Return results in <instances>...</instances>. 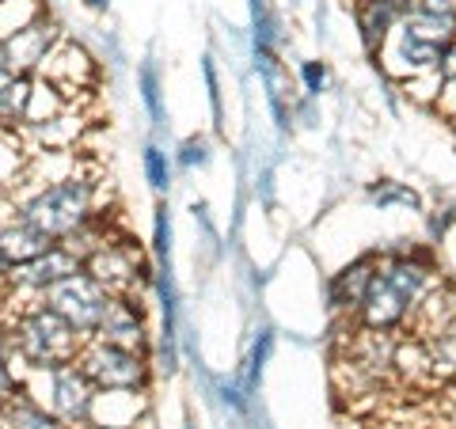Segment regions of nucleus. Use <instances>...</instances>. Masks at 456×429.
I'll list each match as a JSON object with an SVG mask.
<instances>
[{"label": "nucleus", "instance_id": "obj_1", "mask_svg": "<svg viewBox=\"0 0 456 429\" xmlns=\"http://www.w3.org/2000/svg\"><path fill=\"white\" fill-rule=\"evenodd\" d=\"M430 251H399L380 259L373 281L358 304V320L362 331H399L407 323V316L419 308V300L430 285Z\"/></svg>", "mask_w": 456, "mask_h": 429}, {"label": "nucleus", "instance_id": "obj_2", "mask_svg": "<svg viewBox=\"0 0 456 429\" xmlns=\"http://www.w3.org/2000/svg\"><path fill=\"white\" fill-rule=\"evenodd\" d=\"M88 338H80L50 304L42 300H27L12 312L8 323H0V346L12 361H20L35 373H53L61 365H73L80 346Z\"/></svg>", "mask_w": 456, "mask_h": 429}, {"label": "nucleus", "instance_id": "obj_3", "mask_svg": "<svg viewBox=\"0 0 456 429\" xmlns=\"http://www.w3.org/2000/svg\"><path fill=\"white\" fill-rule=\"evenodd\" d=\"M95 194H99V187L92 179L69 175V179H53L46 187H38L35 194L20 198L12 213L46 239L61 243L69 236H77L80 228L95 217Z\"/></svg>", "mask_w": 456, "mask_h": 429}, {"label": "nucleus", "instance_id": "obj_4", "mask_svg": "<svg viewBox=\"0 0 456 429\" xmlns=\"http://www.w3.org/2000/svg\"><path fill=\"white\" fill-rule=\"evenodd\" d=\"M80 373L92 380V388L99 395H137L149 388L152 380V361L149 353L118 346V342L88 338L77 353Z\"/></svg>", "mask_w": 456, "mask_h": 429}, {"label": "nucleus", "instance_id": "obj_5", "mask_svg": "<svg viewBox=\"0 0 456 429\" xmlns=\"http://www.w3.org/2000/svg\"><path fill=\"white\" fill-rule=\"evenodd\" d=\"M38 300H42V304H50L80 338H95V331L103 327L107 312L114 304V293L107 289V285H99L92 274L77 270L73 278L50 285V289L42 293Z\"/></svg>", "mask_w": 456, "mask_h": 429}, {"label": "nucleus", "instance_id": "obj_6", "mask_svg": "<svg viewBox=\"0 0 456 429\" xmlns=\"http://www.w3.org/2000/svg\"><path fill=\"white\" fill-rule=\"evenodd\" d=\"M61 23L46 12H35L27 23H20L16 31H4L0 35V73L16 77H38V69L50 61L53 50L61 46Z\"/></svg>", "mask_w": 456, "mask_h": 429}, {"label": "nucleus", "instance_id": "obj_7", "mask_svg": "<svg viewBox=\"0 0 456 429\" xmlns=\"http://www.w3.org/2000/svg\"><path fill=\"white\" fill-rule=\"evenodd\" d=\"M77 270H84L80 255H73V251L65 247V243H50V247L42 251L38 259H31V263H23V266L12 270V274H8V285H4V296L38 300L42 293L50 289V285L65 281V278H73Z\"/></svg>", "mask_w": 456, "mask_h": 429}, {"label": "nucleus", "instance_id": "obj_8", "mask_svg": "<svg viewBox=\"0 0 456 429\" xmlns=\"http://www.w3.org/2000/svg\"><path fill=\"white\" fill-rule=\"evenodd\" d=\"M50 376V410L61 418L69 429H77L84 422H92V414H95V388H92V380L80 373V365H61V368H53Z\"/></svg>", "mask_w": 456, "mask_h": 429}, {"label": "nucleus", "instance_id": "obj_9", "mask_svg": "<svg viewBox=\"0 0 456 429\" xmlns=\"http://www.w3.org/2000/svg\"><path fill=\"white\" fill-rule=\"evenodd\" d=\"M95 338L118 342V346H130V350H141V353L152 350V342H149V320H145V300H141L137 289L114 296V304L107 312L103 327L95 331Z\"/></svg>", "mask_w": 456, "mask_h": 429}, {"label": "nucleus", "instance_id": "obj_10", "mask_svg": "<svg viewBox=\"0 0 456 429\" xmlns=\"http://www.w3.org/2000/svg\"><path fill=\"white\" fill-rule=\"evenodd\" d=\"M354 23H358L362 46L369 57H380V46L395 31V23L407 16V0H354Z\"/></svg>", "mask_w": 456, "mask_h": 429}, {"label": "nucleus", "instance_id": "obj_11", "mask_svg": "<svg viewBox=\"0 0 456 429\" xmlns=\"http://www.w3.org/2000/svg\"><path fill=\"white\" fill-rule=\"evenodd\" d=\"M384 46H392L395 61H403V73H411V77H430V73H437L441 46H445V42L422 35V31H415V27H411L407 20H399L395 31L388 35V42H384ZM384 46H380V50H384Z\"/></svg>", "mask_w": 456, "mask_h": 429}, {"label": "nucleus", "instance_id": "obj_12", "mask_svg": "<svg viewBox=\"0 0 456 429\" xmlns=\"http://www.w3.org/2000/svg\"><path fill=\"white\" fill-rule=\"evenodd\" d=\"M377 266H380L377 255H362V259H354L350 266H342L338 274L331 278V289H327L331 308L335 312H358L369 281H373V274H377Z\"/></svg>", "mask_w": 456, "mask_h": 429}, {"label": "nucleus", "instance_id": "obj_13", "mask_svg": "<svg viewBox=\"0 0 456 429\" xmlns=\"http://www.w3.org/2000/svg\"><path fill=\"white\" fill-rule=\"evenodd\" d=\"M0 425L4 429H69L46 403H38L27 388H20L16 395H8V399H0Z\"/></svg>", "mask_w": 456, "mask_h": 429}, {"label": "nucleus", "instance_id": "obj_14", "mask_svg": "<svg viewBox=\"0 0 456 429\" xmlns=\"http://www.w3.org/2000/svg\"><path fill=\"white\" fill-rule=\"evenodd\" d=\"M53 239H46L42 232H35L27 221H20L16 213L0 224V255H4V263L16 270V266H23V263H31V259H38L42 251L50 247Z\"/></svg>", "mask_w": 456, "mask_h": 429}, {"label": "nucleus", "instance_id": "obj_15", "mask_svg": "<svg viewBox=\"0 0 456 429\" xmlns=\"http://www.w3.org/2000/svg\"><path fill=\"white\" fill-rule=\"evenodd\" d=\"M369 202L373 206H380V209H415V213H422V198H419V190H411L407 182H395V179H380V182H369Z\"/></svg>", "mask_w": 456, "mask_h": 429}, {"label": "nucleus", "instance_id": "obj_16", "mask_svg": "<svg viewBox=\"0 0 456 429\" xmlns=\"http://www.w3.org/2000/svg\"><path fill=\"white\" fill-rule=\"evenodd\" d=\"M137 88H141V99H145V107L152 114L156 125H164V95H160V69L152 61H145L137 69Z\"/></svg>", "mask_w": 456, "mask_h": 429}, {"label": "nucleus", "instance_id": "obj_17", "mask_svg": "<svg viewBox=\"0 0 456 429\" xmlns=\"http://www.w3.org/2000/svg\"><path fill=\"white\" fill-rule=\"evenodd\" d=\"M141 167H145V179H149V187L156 194H164L171 187V160H167V152L160 145H145V152H141Z\"/></svg>", "mask_w": 456, "mask_h": 429}, {"label": "nucleus", "instance_id": "obj_18", "mask_svg": "<svg viewBox=\"0 0 456 429\" xmlns=\"http://www.w3.org/2000/svg\"><path fill=\"white\" fill-rule=\"evenodd\" d=\"M175 160H179V167H187V171H194V167H209V160H213V152H209V141H206L202 134L187 137V141H183V145H179Z\"/></svg>", "mask_w": 456, "mask_h": 429}, {"label": "nucleus", "instance_id": "obj_19", "mask_svg": "<svg viewBox=\"0 0 456 429\" xmlns=\"http://www.w3.org/2000/svg\"><path fill=\"white\" fill-rule=\"evenodd\" d=\"M152 251H156V263H167V255H171V221H167V206H156Z\"/></svg>", "mask_w": 456, "mask_h": 429}, {"label": "nucleus", "instance_id": "obj_20", "mask_svg": "<svg viewBox=\"0 0 456 429\" xmlns=\"http://www.w3.org/2000/svg\"><path fill=\"white\" fill-rule=\"evenodd\" d=\"M270 346H274V335L263 331L259 342H255V350H251V361H248V392H255V380H259V373H263V361L270 357Z\"/></svg>", "mask_w": 456, "mask_h": 429}, {"label": "nucleus", "instance_id": "obj_21", "mask_svg": "<svg viewBox=\"0 0 456 429\" xmlns=\"http://www.w3.org/2000/svg\"><path fill=\"white\" fill-rule=\"evenodd\" d=\"M301 80H305V92L308 95H320L327 88V65L323 61H305L301 65Z\"/></svg>", "mask_w": 456, "mask_h": 429}, {"label": "nucleus", "instance_id": "obj_22", "mask_svg": "<svg viewBox=\"0 0 456 429\" xmlns=\"http://www.w3.org/2000/svg\"><path fill=\"white\" fill-rule=\"evenodd\" d=\"M16 361L4 353V346H0V399H8V395H16L23 384H20V376H16V368H12Z\"/></svg>", "mask_w": 456, "mask_h": 429}, {"label": "nucleus", "instance_id": "obj_23", "mask_svg": "<svg viewBox=\"0 0 456 429\" xmlns=\"http://www.w3.org/2000/svg\"><path fill=\"white\" fill-rule=\"evenodd\" d=\"M437 77L452 84L456 88V38H449L445 46H441V61H437Z\"/></svg>", "mask_w": 456, "mask_h": 429}, {"label": "nucleus", "instance_id": "obj_24", "mask_svg": "<svg viewBox=\"0 0 456 429\" xmlns=\"http://www.w3.org/2000/svg\"><path fill=\"white\" fill-rule=\"evenodd\" d=\"M202 73H206V84H209V103H213V114H217V125H221V84H217V69H213L209 57H206Z\"/></svg>", "mask_w": 456, "mask_h": 429}, {"label": "nucleus", "instance_id": "obj_25", "mask_svg": "<svg viewBox=\"0 0 456 429\" xmlns=\"http://www.w3.org/2000/svg\"><path fill=\"white\" fill-rule=\"evenodd\" d=\"M77 429H130V425H114V422H84V425H77Z\"/></svg>", "mask_w": 456, "mask_h": 429}, {"label": "nucleus", "instance_id": "obj_26", "mask_svg": "<svg viewBox=\"0 0 456 429\" xmlns=\"http://www.w3.org/2000/svg\"><path fill=\"white\" fill-rule=\"evenodd\" d=\"M80 4L88 8V12H107V8H110V0H80Z\"/></svg>", "mask_w": 456, "mask_h": 429}, {"label": "nucleus", "instance_id": "obj_27", "mask_svg": "<svg viewBox=\"0 0 456 429\" xmlns=\"http://www.w3.org/2000/svg\"><path fill=\"white\" fill-rule=\"evenodd\" d=\"M8 274H12V266L4 263V255H0V296H4V285H8Z\"/></svg>", "mask_w": 456, "mask_h": 429}, {"label": "nucleus", "instance_id": "obj_28", "mask_svg": "<svg viewBox=\"0 0 456 429\" xmlns=\"http://www.w3.org/2000/svg\"><path fill=\"white\" fill-rule=\"evenodd\" d=\"M0 429H4V425H0Z\"/></svg>", "mask_w": 456, "mask_h": 429}, {"label": "nucleus", "instance_id": "obj_29", "mask_svg": "<svg viewBox=\"0 0 456 429\" xmlns=\"http://www.w3.org/2000/svg\"><path fill=\"white\" fill-rule=\"evenodd\" d=\"M452 38H456V35H452Z\"/></svg>", "mask_w": 456, "mask_h": 429}]
</instances>
